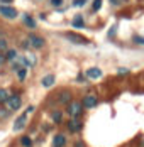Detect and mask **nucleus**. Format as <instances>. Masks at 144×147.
Wrapping results in <instances>:
<instances>
[{"label":"nucleus","mask_w":144,"mask_h":147,"mask_svg":"<svg viewBox=\"0 0 144 147\" xmlns=\"http://www.w3.org/2000/svg\"><path fill=\"white\" fill-rule=\"evenodd\" d=\"M82 112H83V105L80 102H71L68 105V113H70L71 117H80Z\"/></svg>","instance_id":"nucleus-1"},{"label":"nucleus","mask_w":144,"mask_h":147,"mask_svg":"<svg viewBox=\"0 0 144 147\" xmlns=\"http://www.w3.org/2000/svg\"><path fill=\"white\" fill-rule=\"evenodd\" d=\"M7 107H9V110H19V108L22 107L20 96H19V95H10L9 100H7Z\"/></svg>","instance_id":"nucleus-2"},{"label":"nucleus","mask_w":144,"mask_h":147,"mask_svg":"<svg viewBox=\"0 0 144 147\" xmlns=\"http://www.w3.org/2000/svg\"><path fill=\"white\" fill-rule=\"evenodd\" d=\"M0 14L3 15L5 19H15L17 17V10L12 5H0Z\"/></svg>","instance_id":"nucleus-3"},{"label":"nucleus","mask_w":144,"mask_h":147,"mask_svg":"<svg viewBox=\"0 0 144 147\" xmlns=\"http://www.w3.org/2000/svg\"><path fill=\"white\" fill-rule=\"evenodd\" d=\"M82 130V122H80V118L78 117H71L70 118V122H68V132L71 134H76Z\"/></svg>","instance_id":"nucleus-4"},{"label":"nucleus","mask_w":144,"mask_h":147,"mask_svg":"<svg viewBox=\"0 0 144 147\" xmlns=\"http://www.w3.org/2000/svg\"><path fill=\"white\" fill-rule=\"evenodd\" d=\"M97 103H98V98H97L95 95H85L82 105H83V108H95Z\"/></svg>","instance_id":"nucleus-5"},{"label":"nucleus","mask_w":144,"mask_h":147,"mask_svg":"<svg viewBox=\"0 0 144 147\" xmlns=\"http://www.w3.org/2000/svg\"><path fill=\"white\" fill-rule=\"evenodd\" d=\"M29 44H31V47H36V49H41V47H44V39L43 37H39V36H36V34H31L29 36Z\"/></svg>","instance_id":"nucleus-6"},{"label":"nucleus","mask_w":144,"mask_h":147,"mask_svg":"<svg viewBox=\"0 0 144 147\" xmlns=\"http://www.w3.org/2000/svg\"><path fill=\"white\" fill-rule=\"evenodd\" d=\"M26 125H27V115L24 113V115H20V117L15 118V122H14V132H20Z\"/></svg>","instance_id":"nucleus-7"},{"label":"nucleus","mask_w":144,"mask_h":147,"mask_svg":"<svg viewBox=\"0 0 144 147\" xmlns=\"http://www.w3.org/2000/svg\"><path fill=\"white\" fill-rule=\"evenodd\" d=\"M66 39L71 41V42H75V44H88V41H86L85 37H82V36H78V34H71V32L66 34Z\"/></svg>","instance_id":"nucleus-8"},{"label":"nucleus","mask_w":144,"mask_h":147,"mask_svg":"<svg viewBox=\"0 0 144 147\" xmlns=\"http://www.w3.org/2000/svg\"><path fill=\"white\" fill-rule=\"evenodd\" d=\"M58 102L63 103V105H70L73 102L71 100V93L70 91H59V95H58Z\"/></svg>","instance_id":"nucleus-9"},{"label":"nucleus","mask_w":144,"mask_h":147,"mask_svg":"<svg viewBox=\"0 0 144 147\" xmlns=\"http://www.w3.org/2000/svg\"><path fill=\"white\" fill-rule=\"evenodd\" d=\"M86 76L90 80H98V78H102V69H98V68H90V69H86Z\"/></svg>","instance_id":"nucleus-10"},{"label":"nucleus","mask_w":144,"mask_h":147,"mask_svg":"<svg viewBox=\"0 0 144 147\" xmlns=\"http://www.w3.org/2000/svg\"><path fill=\"white\" fill-rule=\"evenodd\" d=\"M65 144H66V137H65L63 134L54 135V139H53V147H65Z\"/></svg>","instance_id":"nucleus-11"},{"label":"nucleus","mask_w":144,"mask_h":147,"mask_svg":"<svg viewBox=\"0 0 144 147\" xmlns=\"http://www.w3.org/2000/svg\"><path fill=\"white\" fill-rule=\"evenodd\" d=\"M41 83H43L44 88H49V86H53V85H54V76H53V74H46V76L43 78V81H41Z\"/></svg>","instance_id":"nucleus-12"},{"label":"nucleus","mask_w":144,"mask_h":147,"mask_svg":"<svg viewBox=\"0 0 144 147\" xmlns=\"http://www.w3.org/2000/svg\"><path fill=\"white\" fill-rule=\"evenodd\" d=\"M22 20H24V24L27 26V27H31V29H34L36 27V20L31 17V15H27V14H22Z\"/></svg>","instance_id":"nucleus-13"},{"label":"nucleus","mask_w":144,"mask_h":147,"mask_svg":"<svg viewBox=\"0 0 144 147\" xmlns=\"http://www.w3.org/2000/svg\"><path fill=\"white\" fill-rule=\"evenodd\" d=\"M51 118H53L54 123H61V122H63V113H61L59 110H54V112L51 113Z\"/></svg>","instance_id":"nucleus-14"},{"label":"nucleus","mask_w":144,"mask_h":147,"mask_svg":"<svg viewBox=\"0 0 144 147\" xmlns=\"http://www.w3.org/2000/svg\"><path fill=\"white\" fill-rule=\"evenodd\" d=\"M73 27H75V29H82V27H83V17H82V15H76V17L73 19Z\"/></svg>","instance_id":"nucleus-15"},{"label":"nucleus","mask_w":144,"mask_h":147,"mask_svg":"<svg viewBox=\"0 0 144 147\" xmlns=\"http://www.w3.org/2000/svg\"><path fill=\"white\" fill-rule=\"evenodd\" d=\"M9 91L3 88H0V103H7V100H9Z\"/></svg>","instance_id":"nucleus-16"},{"label":"nucleus","mask_w":144,"mask_h":147,"mask_svg":"<svg viewBox=\"0 0 144 147\" xmlns=\"http://www.w3.org/2000/svg\"><path fill=\"white\" fill-rule=\"evenodd\" d=\"M20 144L24 147H32V140H31V137H27V135H22L20 137Z\"/></svg>","instance_id":"nucleus-17"},{"label":"nucleus","mask_w":144,"mask_h":147,"mask_svg":"<svg viewBox=\"0 0 144 147\" xmlns=\"http://www.w3.org/2000/svg\"><path fill=\"white\" fill-rule=\"evenodd\" d=\"M17 58V53H15V49H7V53H5V59H9V61H14Z\"/></svg>","instance_id":"nucleus-18"},{"label":"nucleus","mask_w":144,"mask_h":147,"mask_svg":"<svg viewBox=\"0 0 144 147\" xmlns=\"http://www.w3.org/2000/svg\"><path fill=\"white\" fill-rule=\"evenodd\" d=\"M26 76H27V69H26L24 66H22L20 69H17V78H19L20 81H24V80H26Z\"/></svg>","instance_id":"nucleus-19"},{"label":"nucleus","mask_w":144,"mask_h":147,"mask_svg":"<svg viewBox=\"0 0 144 147\" xmlns=\"http://www.w3.org/2000/svg\"><path fill=\"white\" fill-rule=\"evenodd\" d=\"M7 47H9V44H7V39L0 37V51H7Z\"/></svg>","instance_id":"nucleus-20"},{"label":"nucleus","mask_w":144,"mask_h":147,"mask_svg":"<svg viewBox=\"0 0 144 147\" xmlns=\"http://www.w3.org/2000/svg\"><path fill=\"white\" fill-rule=\"evenodd\" d=\"M132 41H134L136 44H141V46H144V37H141V36H134V37H132Z\"/></svg>","instance_id":"nucleus-21"},{"label":"nucleus","mask_w":144,"mask_h":147,"mask_svg":"<svg viewBox=\"0 0 144 147\" xmlns=\"http://www.w3.org/2000/svg\"><path fill=\"white\" fill-rule=\"evenodd\" d=\"M100 7H102V0H93V10L97 12Z\"/></svg>","instance_id":"nucleus-22"},{"label":"nucleus","mask_w":144,"mask_h":147,"mask_svg":"<svg viewBox=\"0 0 144 147\" xmlns=\"http://www.w3.org/2000/svg\"><path fill=\"white\" fill-rule=\"evenodd\" d=\"M49 2H51L53 7H61L63 5V0H49Z\"/></svg>","instance_id":"nucleus-23"},{"label":"nucleus","mask_w":144,"mask_h":147,"mask_svg":"<svg viewBox=\"0 0 144 147\" xmlns=\"http://www.w3.org/2000/svg\"><path fill=\"white\" fill-rule=\"evenodd\" d=\"M85 2H86V0H75V2H73V5H75V7H83V5H85Z\"/></svg>","instance_id":"nucleus-24"},{"label":"nucleus","mask_w":144,"mask_h":147,"mask_svg":"<svg viewBox=\"0 0 144 147\" xmlns=\"http://www.w3.org/2000/svg\"><path fill=\"white\" fill-rule=\"evenodd\" d=\"M117 73H119V74H126V73H129V69H127V68H119V69H117Z\"/></svg>","instance_id":"nucleus-25"},{"label":"nucleus","mask_w":144,"mask_h":147,"mask_svg":"<svg viewBox=\"0 0 144 147\" xmlns=\"http://www.w3.org/2000/svg\"><path fill=\"white\" fill-rule=\"evenodd\" d=\"M0 2H3V5H9V3H10L12 0H0Z\"/></svg>","instance_id":"nucleus-26"},{"label":"nucleus","mask_w":144,"mask_h":147,"mask_svg":"<svg viewBox=\"0 0 144 147\" xmlns=\"http://www.w3.org/2000/svg\"><path fill=\"white\" fill-rule=\"evenodd\" d=\"M110 2H112L114 5H119V3H120V0H110Z\"/></svg>","instance_id":"nucleus-27"},{"label":"nucleus","mask_w":144,"mask_h":147,"mask_svg":"<svg viewBox=\"0 0 144 147\" xmlns=\"http://www.w3.org/2000/svg\"><path fill=\"white\" fill-rule=\"evenodd\" d=\"M3 59H5V56H2V54H0V64H2V61H3Z\"/></svg>","instance_id":"nucleus-28"}]
</instances>
